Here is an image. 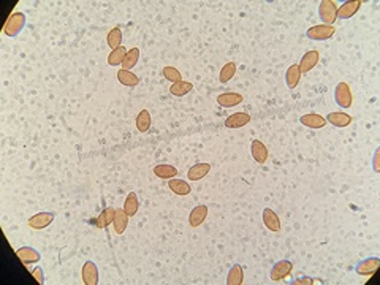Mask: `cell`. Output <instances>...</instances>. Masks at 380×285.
I'll return each instance as SVG.
<instances>
[{
    "mask_svg": "<svg viewBox=\"0 0 380 285\" xmlns=\"http://www.w3.org/2000/svg\"><path fill=\"white\" fill-rule=\"evenodd\" d=\"M236 75V64L234 62H228L225 64L220 70V75H219V79L222 84H227V82L230 79H233V76Z\"/></svg>",
    "mask_w": 380,
    "mask_h": 285,
    "instance_id": "d6a6232c",
    "label": "cell"
},
{
    "mask_svg": "<svg viewBox=\"0 0 380 285\" xmlns=\"http://www.w3.org/2000/svg\"><path fill=\"white\" fill-rule=\"evenodd\" d=\"M300 79H301V71H300L298 64H292L287 68V73H285V82H287V87L295 89L296 86L300 84Z\"/></svg>",
    "mask_w": 380,
    "mask_h": 285,
    "instance_id": "7402d4cb",
    "label": "cell"
},
{
    "mask_svg": "<svg viewBox=\"0 0 380 285\" xmlns=\"http://www.w3.org/2000/svg\"><path fill=\"white\" fill-rule=\"evenodd\" d=\"M127 53H128L127 48H124V46H121V48H117V50L111 51V54L108 56V65H110V67L122 65V62H124V59H125Z\"/></svg>",
    "mask_w": 380,
    "mask_h": 285,
    "instance_id": "f546056e",
    "label": "cell"
},
{
    "mask_svg": "<svg viewBox=\"0 0 380 285\" xmlns=\"http://www.w3.org/2000/svg\"><path fill=\"white\" fill-rule=\"evenodd\" d=\"M380 266V258L377 257H367L364 260H361L358 265L355 266V272L360 276H372L374 272L378 269Z\"/></svg>",
    "mask_w": 380,
    "mask_h": 285,
    "instance_id": "52a82bcc",
    "label": "cell"
},
{
    "mask_svg": "<svg viewBox=\"0 0 380 285\" xmlns=\"http://www.w3.org/2000/svg\"><path fill=\"white\" fill-rule=\"evenodd\" d=\"M378 159H380V148H377V149H375V152H374V159H372V170H374L375 173H380Z\"/></svg>",
    "mask_w": 380,
    "mask_h": 285,
    "instance_id": "8d00e7d4",
    "label": "cell"
},
{
    "mask_svg": "<svg viewBox=\"0 0 380 285\" xmlns=\"http://www.w3.org/2000/svg\"><path fill=\"white\" fill-rule=\"evenodd\" d=\"M244 283V268L241 265H233L227 274V285H243Z\"/></svg>",
    "mask_w": 380,
    "mask_h": 285,
    "instance_id": "cb8c5ba5",
    "label": "cell"
},
{
    "mask_svg": "<svg viewBox=\"0 0 380 285\" xmlns=\"http://www.w3.org/2000/svg\"><path fill=\"white\" fill-rule=\"evenodd\" d=\"M335 102L336 105H339L341 108H350L353 103V95L350 90V86L346 81L338 82V86L335 89Z\"/></svg>",
    "mask_w": 380,
    "mask_h": 285,
    "instance_id": "3957f363",
    "label": "cell"
},
{
    "mask_svg": "<svg viewBox=\"0 0 380 285\" xmlns=\"http://www.w3.org/2000/svg\"><path fill=\"white\" fill-rule=\"evenodd\" d=\"M54 219H56L54 212H38V214H33L27 220V225L32 230H43L46 227H50L54 222Z\"/></svg>",
    "mask_w": 380,
    "mask_h": 285,
    "instance_id": "8992f818",
    "label": "cell"
},
{
    "mask_svg": "<svg viewBox=\"0 0 380 285\" xmlns=\"http://www.w3.org/2000/svg\"><path fill=\"white\" fill-rule=\"evenodd\" d=\"M211 171V165L209 163H195L194 166H190L187 171L188 181H200Z\"/></svg>",
    "mask_w": 380,
    "mask_h": 285,
    "instance_id": "d6986e66",
    "label": "cell"
},
{
    "mask_svg": "<svg viewBox=\"0 0 380 285\" xmlns=\"http://www.w3.org/2000/svg\"><path fill=\"white\" fill-rule=\"evenodd\" d=\"M251 154H252L254 160H255L257 163H260V165L266 163L268 156H269V152H268V149H266V146H265V142H261L260 139H254V141H252V145H251Z\"/></svg>",
    "mask_w": 380,
    "mask_h": 285,
    "instance_id": "9a60e30c",
    "label": "cell"
},
{
    "mask_svg": "<svg viewBox=\"0 0 380 285\" xmlns=\"http://www.w3.org/2000/svg\"><path fill=\"white\" fill-rule=\"evenodd\" d=\"M152 171L159 179H173V177L177 174V168H174L173 165H166V163L156 165L152 168Z\"/></svg>",
    "mask_w": 380,
    "mask_h": 285,
    "instance_id": "603a6c76",
    "label": "cell"
},
{
    "mask_svg": "<svg viewBox=\"0 0 380 285\" xmlns=\"http://www.w3.org/2000/svg\"><path fill=\"white\" fill-rule=\"evenodd\" d=\"M326 122H329L331 125L335 127H349L352 124V116H349L347 113H342V111H335V113H329L326 117Z\"/></svg>",
    "mask_w": 380,
    "mask_h": 285,
    "instance_id": "ac0fdd59",
    "label": "cell"
},
{
    "mask_svg": "<svg viewBox=\"0 0 380 285\" xmlns=\"http://www.w3.org/2000/svg\"><path fill=\"white\" fill-rule=\"evenodd\" d=\"M293 271V263L289 260H280L277 263H274V266L271 268V280L274 282H280L283 279H287Z\"/></svg>",
    "mask_w": 380,
    "mask_h": 285,
    "instance_id": "5b68a950",
    "label": "cell"
},
{
    "mask_svg": "<svg viewBox=\"0 0 380 285\" xmlns=\"http://www.w3.org/2000/svg\"><path fill=\"white\" fill-rule=\"evenodd\" d=\"M106 41H108V46L111 48V51L117 50V48L122 46V30L119 27H114L108 32V37H106Z\"/></svg>",
    "mask_w": 380,
    "mask_h": 285,
    "instance_id": "f1b7e54d",
    "label": "cell"
},
{
    "mask_svg": "<svg viewBox=\"0 0 380 285\" xmlns=\"http://www.w3.org/2000/svg\"><path fill=\"white\" fill-rule=\"evenodd\" d=\"M82 282L86 285H97L99 283V268L93 261H86L82 266Z\"/></svg>",
    "mask_w": 380,
    "mask_h": 285,
    "instance_id": "30bf717a",
    "label": "cell"
},
{
    "mask_svg": "<svg viewBox=\"0 0 380 285\" xmlns=\"http://www.w3.org/2000/svg\"><path fill=\"white\" fill-rule=\"evenodd\" d=\"M318 16L325 26H332L338 19V5L332 0H322L318 5Z\"/></svg>",
    "mask_w": 380,
    "mask_h": 285,
    "instance_id": "7a4b0ae2",
    "label": "cell"
},
{
    "mask_svg": "<svg viewBox=\"0 0 380 285\" xmlns=\"http://www.w3.org/2000/svg\"><path fill=\"white\" fill-rule=\"evenodd\" d=\"M251 122V114L249 113H234L231 116L227 117V121H225V127L228 128H241L244 125H247Z\"/></svg>",
    "mask_w": 380,
    "mask_h": 285,
    "instance_id": "e0dca14e",
    "label": "cell"
},
{
    "mask_svg": "<svg viewBox=\"0 0 380 285\" xmlns=\"http://www.w3.org/2000/svg\"><path fill=\"white\" fill-rule=\"evenodd\" d=\"M122 209L125 211V214H127L128 217L136 216V212H138V209H139V201H138V197H136L135 192H130V194L127 195V198H125V201H124V208H122Z\"/></svg>",
    "mask_w": 380,
    "mask_h": 285,
    "instance_id": "d4e9b609",
    "label": "cell"
},
{
    "mask_svg": "<svg viewBox=\"0 0 380 285\" xmlns=\"http://www.w3.org/2000/svg\"><path fill=\"white\" fill-rule=\"evenodd\" d=\"M318 61H320V53H318V51H315V50L307 51V53L301 57V61H300V64H298L301 75H303V73H309V71H311V70L318 64Z\"/></svg>",
    "mask_w": 380,
    "mask_h": 285,
    "instance_id": "8fae6325",
    "label": "cell"
},
{
    "mask_svg": "<svg viewBox=\"0 0 380 285\" xmlns=\"http://www.w3.org/2000/svg\"><path fill=\"white\" fill-rule=\"evenodd\" d=\"M162 75H163V78L166 79V81H170V82H179V81H182V76H181V71L177 70V68H174V67H165L163 70H162Z\"/></svg>",
    "mask_w": 380,
    "mask_h": 285,
    "instance_id": "836d02e7",
    "label": "cell"
},
{
    "mask_svg": "<svg viewBox=\"0 0 380 285\" xmlns=\"http://www.w3.org/2000/svg\"><path fill=\"white\" fill-rule=\"evenodd\" d=\"M335 32H336L335 26H325V24H318V26H312L311 29H307L306 37L314 40V41H325V40H329L332 35H335Z\"/></svg>",
    "mask_w": 380,
    "mask_h": 285,
    "instance_id": "277c9868",
    "label": "cell"
},
{
    "mask_svg": "<svg viewBox=\"0 0 380 285\" xmlns=\"http://www.w3.org/2000/svg\"><path fill=\"white\" fill-rule=\"evenodd\" d=\"M114 217H116V208H106L103 209L97 219H93V223L97 225V228H106L108 225H111L114 222Z\"/></svg>",
    "mask_w": 380,
    "mask_h": 285,
    "instance_id": "ffe728a7",
    "label": "cell"
},
{
    "mask_svg": "<svg viewBox=\"0 0 380 285\" xmlns=\"http://www.w3.org/2000/svg\"><path fill=\"white\" fill-rule=\"evenodd\" d=\"M138 61H139V48H132V50H128V53H127V56L124 59V62H122L124 70L130 71L133 67H136Z\"/></svg>",
    "mask_w": 380,
    "mask_h": 285,
    "instance_id": "1f68e13d",
    "label": "cell"
},
{
    "mask_svg": "<svg viewBox=\"0 0 380 285\" xmlns=\"http://www.w3.org/2000/svg\"><path fill=\"white\" fill-rule=\"evenodd\" d=\"M244 97L238 92H223L217 95V103L222 108H233V106L243 103Z\"/></svg>",
    "mask_w": 380,
    "mask_h": 285,
    "instance_id": "4fadbf2b",
    "label": "cell"
},
{
    "mask_svg": "<svg viewBox=\"0 0 380 285\" xmlns=\"http://www.w3.org/2000/svg\"><path fill=\"white\" fill-rule=\"evenodd\" d=\"M30 272H32V276H33V279L37 280L38 283H44V276H43V268H40V266H35V268H32L30 269Z\"/></svg>",
    "mask_w": 380,
    "mask_h": 285,
    "instance_id": "d590c367",
    "label": "cell"
},
{
    "mask_svg": "<svg viewBox=\"0 0 380 285\" xmlns=\"http://www.w3.org/2000/svg\"><path fill=\"white\" fill-rule=\"evenodd\" d=\"M292 283H293V285H314V283H318V279H314V277H307V276H304V277H298V279H295Z\"/></svg>",
    "mask_w": 380,
    "mask_h": 285,
    "instance_id": "e575fe53",
    "label": "cell"
},
{
    "mask_svg": "<svg viewBox=\"0 0 380 285\" xmlns=\"http://www.w3.org/2000/svg\"><path fill=\"white\" fill-rule=\"evenodd\" d=\"M361 0H349V2H344L338 8V19H350L358 13V10L361 7Z\"/></svg>",
    "mask_w": 380,
    "mask_h": 285,
    "instance_id": "ba28073f",
    "label": "cell"
},
{
    "mask_svg": "<svg viewBox=\"0 0 380 285\" xmlns=\"http://www.w3.org/2000/svg\"><path fill=\"white\" fill-rule=\"evenodd\" d=\"M263 223H265V227L269 231H272V233H279L282 230L280 219H279V216L271 208H265L263 209Z\"/></svg>",
    "mask_w": 380,
    "mask_h": 285,
    "instance_id": "7c38bea8",
    "label": "cell"
},
{
    "mask_svg": "<svg viewBox=\"0 0 380 285\" xmlns=\"http://www.w3.org/2000/svg\"><path fill=\"white\" fill-rule=\"evenodd\" d=\"M208 217V206L206 205H198L195 206L192 211H190L188 214V223L192 228H197L200 227L201 223H203Z\"/></svg>",
    "mask_w": 380,
    "mask_h": 285,
    "instance_id": "5bb4252c",
    "label": "cell"
},
{
    "mask_svg": "<svg viewBox=\"0 0 380 285\" xmlns=\"http://www.w3.org/2000/svg\"><path fill=\"white\" fill-rule=\"evenodd\" d=\"M16 257L22 261V265H26V266L33 265V263H38L40 258H41L40 252L35 251V249H32V247H21V249H18V251H16Z\"/></svg>",
    "mask_w": 380,
    "mask_h": 285,
    "instance_id": "9c48e42d",
    "label": "cell"
},
{
    "mask_svg": "<svg viewBox=\"0 0 380 285\" xmlns=\"http://www.w3.org/2000/svg\"><path fill=\"white\" fill-rule=\"evenodd\" d=\"M300 122L309 128H323L326 125V119L317 113H309L300 117Z\"/></svg>",
    "mask_w": 380,
    "mask_h": 285,
    "instance_id": "2e32d148",
    "label": "cell"
},
{
    "mask_svg": "<svg viewBox=\"0 0 380 285\" xmlns=\"http://www.w3.org/2000/svg\"><path fill=\"white\" fill-rule=\"evenodd\" d=\"M26 15L21 13V11H16V13H11L5 22L4 26V33L7 35V37H18V35L21 33V30L26 27Z\"/></svg>",
    "mask_w": 380,
    "mask_h": 285,
    "instance_id": "6da1fadb",
    "label": "cell"
},
{
    "mask_svg": "<svg viewBox=\"0 0 380 285\" xmlns=\"http://www.w3.org/2000/svg\"><path fill=\"white\" fill-rule=\"evenodd\" d=\"M117 79L121 84H124L127 87H135L139 84V78L135 73H132V71L124 70V68L117 71Z\"/></svg>",
    "mask_w": 380,
    "mask_h": 285,
    "instance_id": "4316f807",
    "label": "cell"
},
{
    "mask_svg": "<svg viewBox=\"0 0 380 285\" xmlns=\"http://www.w3.org/2000/svg\"><path fill=\"white\" fill-rule=\"evenodd\" d=\"M151 114L148 110H141L139 114L136 116V128L139 130L141 133H146L148 130L151 128Z\"/></svg>",
    "mask_w": 380,
    "mask_h": 285,
    "instance_id": "4dcf8cb0",
    "label": "cell"
},
{
    "mask_svg": "<svg viewBox=\"0 0 380 285\" xmlns=\"http://www.w3.org/2000/svg\"><path fill=\"white\" fill-rule=\"evenodd\" d=\"M113 225H114L116 234H122L127 230V227H128V216L125 214L124 209H117L116 208V217H114Z\"/></svg>",
    "mask_w": 380,
    "mask_h": 285,
    "instance_id": "484cf974",
    "label": "cell"
},
{
    "mask_svg": "<svg viewBox=\"0 0 380 285\" xmlns=\"http://www.w3.org/2000/svg\"><path fill=\"white\" fill-rule=\"evenodd\" d=\"M194 90V84L188 81H179V82H174L170 87V93L174 95V97H184L188 92Z\"/></svg>",
    "mask_w": 380,
    "mask_h": 285,
    "instance_id": "83f0119b",
    "label": "cell"
},
{
    "mask_svg": "<svg viewBox=\"0 0 380 285\" xmlns=\"http://www.w3.org/2000/svg\"><path fill=\"white\" fill-rule=\"evenodd\" d=\"M168 188L171 190L173 194L176 195H188L192 192V188H190V184L184 179H177V177H173V179H168Z\"/></svg>",
    "mask_w": 380,
    "mask_h": 285,
    "instance_id": "44dd1931",
    "label": "cell"
}]
</instances>
